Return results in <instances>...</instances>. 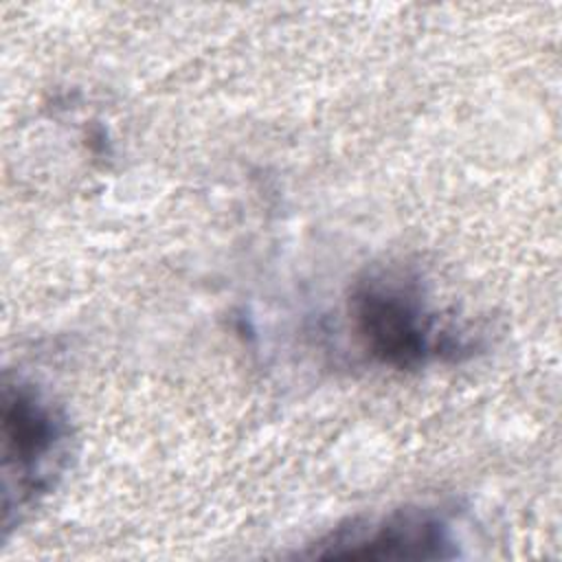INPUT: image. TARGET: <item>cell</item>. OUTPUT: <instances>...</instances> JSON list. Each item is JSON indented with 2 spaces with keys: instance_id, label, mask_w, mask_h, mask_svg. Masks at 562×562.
<instances>
[{
  "instance_id": "1",
  "label": "cell",
  "mask_w": 562,
  "mask_h": 562,
  "mask_svg": "<svg viewBox=\"0 0 562 562\" xmlns=\"http://www.w3.org/2000/svg\"><path fill=\"white\" fill-rule=\"evenodd\" d=\"M347 316L358 347L389 369L413 371L472 353L468 336L432 310L419 277L397 266L360 277L351 285Z\"/></svg>"
},
{
  "instance_id": "3",
  "label": "cell",
  "mask_w": 562,
  "mask_h": 562,
  "mask_svg": "<svg viewBox=\"0 0 562 562\" xmlns=\"http://www.w3.org/2000/svg\"><path fill=\"white\" fill-rule=\"evenodd\" d=\"M450 518L439 507L406 505L349 518L301 551L310 560H450L459 555Z\"/></svg>"
},
{
  "instance_id": "2",
  "label": "cell",
  "mask_w": 562,
  "mask_h": 562,
  "mask_svg": "<svg viewBox=\"0 0 562 562\" xmlns=\"http://www.w3.org/2000/svg\"><path fill=\"white\" fill-rule=\"evenodd\" d=\"M72 430L61 406L35 382L4 378L2 386V474L4 529L46 496L70 457Z\"/></svg>"
}]
</instances>
